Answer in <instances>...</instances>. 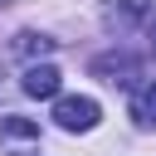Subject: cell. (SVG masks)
<instances>
[{
    "label": "cell",
    "mask_w": 156,
    "mask_h": 156,
    "mask_svg": "<svg viewBox=\"0 0 156 156\" xmlns=\"http://www.w3.org/2000/svg\"><path fill=\"white\" fill-rule=\"evenodd\" d=\"M5 5H10V0H0V10H5Z\"/></svg>",
    "instance_id": "cell-9"
},
{
    "label": "cell",
    "mask_w": 156,
    "mask_h": 156,
    "mask_svg": "<svg viewBox=\"0 0 156 156\" xmlns=\"http://www.w3.org/2000/svg\"><path fill=\"white\" fill-rule=\"evenodd\" d=\"M136 15H146V5H141V0H122V5H107V24H117V29H122V24H132Z\"/></svg>",
    "instance_id": "cell-7"
},
{
    "label": "cell",
    "mask_w": 156,
    "mask_h": 156,
    "mask_svg": "<svg viewBox=\"0 0 156 156\" xmlns=\"http://www.w3.org/2000/svg\"><path fill=\"white\" fill-rule=\"evenodd\" d=\"M15 49H20L24 58H44V54H54V39H49V34L24 29V34H15Z\"/></svg>",
    "instance_id": "cell-5"
},
{
    "label": "cell",
    "mask_w": 156,
    "mask_h": 156,
    "mask_svg": "<svg viewBox=\"0 0 156 156\" xmlns=\"http://www.w3.org/2000/svg\"><path fill=\"white\" fill-rule=\"evenodd\" d=\"M132 122L141 132H156V78L136 83V93H132Z\"/></svg>",
    "instance_id": "cell-4"
},
{
    "label": "cell",
    "mask_w": 156,
    "mask_h": 156,
    "mask_svg": "<svg viewBox=\"0 0 156 156\" xmlns=\"http://www.w3.org/2000/svg\"><path fill=\"white\" fill-rule=\"evenodd\" d=\"M58 83H63V73H58L54 63H29L24 78H20V88H24L29 98H58Z\"/></svg>",
    "instance_id": "cell-3"
},
{
    "label": "cell",
    "mask_w": 156,
    "mask_h": 156,
    "mask_svg": "<svg viewBox=\"0 0 156 156\" xmlns=\"http://www.w3.org/2000/svg\"><path fill=\"white\" fill-rule=\"evenodd\" d=\"M98 117H102V107L93 102V98H54V122L63 127V132H93L98 127Z\"/></svg>",
    "instance_id": "cell-1"
},
{
    "label": "cell",
    "mask_w": 156,
    "mask_h": 156,
    "mask_svg": "<svg viewBox=\"0 0 156 156\" xmlns=\"http://www.w3.org/2000/svg\"><path fill=\"white\" fill-rule=\"evenodd\" d=\"M146 49H151V54H156V10H151V15H146Z\"/></svg>",
    "instance_id": "cell-8"
},
{
    "label": "cell",
    "mask_w": 156,
    "mask_h": 156,
    "mask_svg": "<svg viewBox=\"0 0 156 156\" xmlns=\"http://www.w3.org/2000/svg\"><path fill=\"white\" fill-rule=\"evenodd\" d=\"M0 136H10V141H34V136H39V122H29V117H0Z\"/></svg>",
    "instance_id": "cell-6"
},
{
    "label": "cell",
    "mask_w": 156,
    "mask_h": 156,
    "mask_svg": "<svg viewBox=\"0 0 156 156\" xmlns=\"http://www.w3.org/2000/svg\"><path fill=\"white\" fill-rule=\"evenodd\" d=\"M93 78H102V83H112V88H127L132 78H136V58L132 54H98L93 58Z\"/></svg>",
    "instance_id": "cell-2"
}]
</instances>
